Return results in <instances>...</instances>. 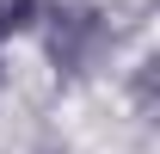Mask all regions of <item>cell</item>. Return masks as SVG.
I'll return each mask as SVG.
<instances>
[{"label":"cell","mask_w":160,"mask_h":154,"mask_svg":"<svg viewBox=\"0 0 160 154\" xmlns=\"http://www.w3.org/2000/svg\"><path fill=\"white\" fill-rule=\"evenodd\" d=\"M49 62H56L62 80H80L99 68V56L111 49V19H105L99 6H86V0H62L56 13H49Z\"/></svg>","instance_id":"cell-1"},{"label":"cell","mask_w":160,"mask_h":154,"mask_svg":"<svg viewBox=\"0 0 160 154\" xmlns=\"http://www.w3.org/2000/svg\"><path fill=\"white\" fill-rule=\"evenodd\" d=\"M37 19H43V0H0V43L19 37V31H31Z\"/></svg>","instance_id":"cell-2"},{"label":"cell","mask_w":160,"mask_h":154,"mask_svg":"<svg viewBox=\"0 0 160 154\" xmlns=\"http://www.w3.org/2000/svg\"><path fill=\"white\" fill-rule=\"evenodd\" d=\"M136 111L154 117V62H142V74H136Z\"/></svg>","instance_id":"cell-3"}]
</instances>
